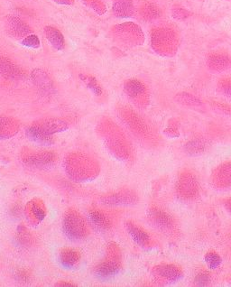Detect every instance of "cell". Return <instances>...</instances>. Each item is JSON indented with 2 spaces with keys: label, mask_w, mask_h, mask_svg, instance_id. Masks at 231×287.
<instances>
[{
  "label": "cell",
  "mask_w": 231,
  "mask_h": 287,
  "mask_svg": "<svg viewBox=\"0 0 231 287\" xmlns=\"http://www.w3.org/2000/svg\"><path fill=\"white\" fill-rule=\"evenodd\" d=\"M120 270V259L113 257L98 265L95 268L96 276L101 279H109L114 277Z\"/></svg>",
  "instance_id": "cell-10"
},
{
  "label": "cell",
  "mask_w": 231,
  "mask_h": 287,
  "mask_svg": "<svg viewBox=\"0 0 231 287\" xmlns=\"http://www.w3.org/2000/svg\"><path fill=\"white\" fill-rule=\"evenodd\" d=\"M56 287H76V285H74V284H71V283L63 282V281H62V282H60V283H59V284H57V285H56Z\"/></svg>",
  "instance_id": "cell-31"
},
{
  "label": "cell",
  "mask_w": 231,
  "mask_h": 287,
  "mask_svg": "<svg viewBox=\"0 0 231 287\" xmlns=\"http://www.w3.org/2000/svg\"><path fill=\"white\" fill-rule=\"evenodd\" d=\"M32 81L38 90L45 95H51L55 92V85L49 75L41 69L32 71Z\"/></svg>",
  "instance_id": "cell-9"
},
{
  "label": "cell",
  "mask_w": 231,
  "mask_h": 287,
  "mask_svg": "<svg viewBox=\"0 0 231 287\" xmlns=\"http://www.w3.org/2000/svg\"><path fill=\"white\" fill-rule=\"evenodd\" d=\"M148 220L157 230L166 233H173L175 230V222L167 212L158 208H152L148 212Z\"/></svg>",
  "instance_id": "cell-3"
},
{
  "label": "cell",
  "mask_w": 231,
  "mask_h": 287,
  "mask_svg": "<svg viewBox=\"0 0 231 287\" xmlns=\"http://www.w3.org/2000/svg\"><path fill=\"white\" fill-rule=\"evenodd\" d=\"M114 13L117 16L126 17L132 14V3L131 0H116L114 4Z\"/></svg>",
  "instance_id": "cell-22"
},
{
  "label": "cell",
  "mask_w": 231,
  "mask_h": 287,
  "mask_svg": "<svg viewBox=\"0 0 231 287\" xmlns=\"http://www.w3.org/2000/svg\"><path fill=\"white\" fill-rule=\"evenodd\" d=\"M0 76L10 81H22L26 75L19 66L15 64L9 59L0 56Z\"/></svg>",
  "instance_id": "cell-7"
},
{
  "label": "cell",
  "mask_w": 231,
  "mask_h": 287,
  "mask_svg": "<svg viewBox=\"0 0 231 287\" xmlns=\"http://www.w3.org/2000/svg\"><path fill=\"white\" fill-rule=\"evenodd\" d=\"M56 160V156L53 152L43 151L32 153L25 156L24 162L26 165L34 167H47Z\"/></svg>",
  "instance_id": "cell-12"
},
{
  "label": "cell",
  "mask_w": 231,
  "mask_h": 287,
  "mask_svg": "<svg viewBox=\"0 0 231 287\" xmlns=\"http://www.w3.org/2000/svg\"><path fill=\"white\" fill-rule=\"evenodd\" d=\"M205 261L208 267L211 269H215L217 267H220L221 264V257L216 252L211 251L207 253L205 256Z\"/></svg>",
  "instance_id": "cell-25"
},
{
  "label": "cell",
  "mask_w": 231,
  "mask_h": 287,
  "mask_svg": "<svg viewBox=\"0 0 231 287\" xmlns=\"http://www.w3.org/2000/svg\"><path fill=\"white\" fill-rule=\"evenodd\" d=\"M124 89L126 94L132 99L141 100L145 99L146 96V88L144 83L137 80H129L126 81Z\"/></svg>",
  "instance_id": "cell-15"
},
{
  "label": "cell",
  "mask_w": 231,
  "mask_h": 287,
  "mask_svg": "<svg viewBox=\"0 0 231 287\" xmlns=\"http://www.w3.org/2000/svg\"><path fill=\"white\" fill-rule=\"evenodd\" d=\"M212 107L213 109L216 111H219L221 112L222 114H225V115H230L231 114V107L229 106V105H226V104H223V103H219V102H214L212 104Z\"/></svg>",
  "instance_id": "cell-28"
},
{
  "label": "cell",
  "mask_w": 231,
  "mask_h": 287,
  "mask_svg": "<svg viewBox=\"0 0 231 287\" xmlns=\"http://www.w3.org/2000/svg\"><path fill=\"white\" fill-rule=\"evenodd\" d=\"M89 216H90L91 222L95 225L96 227L101 230H110L112 226L111 220L103 212L99 210H92L90 212Z\"/></svg>",
  "instance_id": "cell-20"
},
{
  "label": "cell",
  "mask_w": 231,
  "mask_h": 287,
  "mask_svg": "<svg viewBox=\"0 0 231 287\" xmlns=\"http://www.w3.org/2000/svg\"><path fill=\"white\" fill-rule=\"evenodd\" d=\"M17 126L12 119L0 116V138H6L8 136H13L16 131Z\"/></svg>",
  "instance_id": "cell-21"
},
{
  "label": "cell",
  "mask_w": 231,
  "mask_h": 287,
  "mask_svg": "<svg viewBox=\"0 0 231 287\" xmlns=\"http://www.w3.org/2000/svg\"><path fill=\"white\" fill-rule=\"evenodd\" d=\"M22 45L30 48H39L40 47V40L35 35H29L22 41Z\"/></svg>",
  "instance_id": "cell-27"
},
{
  "label": "cell",
  "mask_w": 231,
  "mask_h": 287,
  "mask_svg": "<svg viewBox=\"0 0 231 287\" xmlns=\"http://www.w3.org/2000/svg\"><path fill=\"white\" fill-rule=\"evenodd\" d=\"M125 226L132 239L136 242V244L144 247H148L150 245V236L146 233L145 230L131 222H126Z\"/></svg>",
  "instance_id": "cell-14"
},
{
  "label": "cell",
  "mask_w": 231,
  "mask_h": 287,
  "mask_svg": "<svg viewBox=\"0 0 231 287\" xmlns=\"http://www.w3.org/2000/svg\"><path fill=\"white\" fill-rule=\"evenodd\" d=\"M80 78H81V81L85 83L87 88L89 90H91L95 95L100 96L102 94V89H101V85L99 84V82L97 81L94 77L85 75V74H80Z\"/></svg>",
  "instance_id": "cell-23"
},
{
  "label": "cell",
  "mask_w": 231,
  "mask_h": 287,
  "mask_svg": "<svg viewBox=\"0 0 231 287\" xmlns=\"http://www.w3.org/2000/svg\"><path fill=\"white\" fill-rule=\"evenodd\" d=\"M174 101L181 106L191 108L194 110H201L204 108V104L200 99L187 92H181L176 94Z\"/></svg>",
  "instance_id": "cell-17"
},
{
  "label": "cell",
  "mask_w": 231,
  "mask_h": 287,
  "mask_svg": "<svg viewBox=\"0 0 231 287\" xmlns=\"http://www.w3.org/2000/svg\"><path fill=\"white\" fill-rule=\"evenodd\" d=\"M156 280L163 283H175L181 279L183 273L180 267L173 264H161L153 269Z\"/></svg>",
  "instance_id": "cell-4"
},
{
  "label": "cell",
  "mask_w": 231,
  "mask_h": 287,
  "mask_svg": "<svg viewBox=\"0 0 231 287\" xmlns=\"http://www.w3.org/2000/svg\"><path fill=\"white\" fill-rule=\"evenodd\" d=\"M205 150V144L201 140H192L185 145V151L190 156L201 155Z\"/></svg>",
  "instance_id": "cell-24"
},
{
  "label": "cell",
  "mask_w": 231,
  "mask_h": 287,
  "mask_svg": "<svg viewBox=\"0 0 231 287\" xmlns=\"http://www.w3.org/2000/svg\"><path fill=\"white\" fill-rule=\"evenodd\" d=\"M5 28L9 36L16 39L25 38L32 33L30 27L26 25V23L14 15L5 17Z\"/></svg>",
  "instance_id": "cell-6"
},
{
  "label": "cell",
  "mask_w": 231,
  "mask_h": 287,
  "mask_svg": "<svg viewBox=\"0 0 231 287\" xmlns=\"http://www.w3.org/2000/svg\"><path fill=\"white\" fill-rule=\"evenodd\" d=\"M207 66L213 72H223L231 68V56L226 53H213L207 58Z\"/></svg>",
  "instance_id": "cell-8"
},
{
  "label": "cell",
  "mask_w": 231,
  "mask_h": 287,
  "mask_svg": "<svg viewBox=\"0 0 231 287\" xmlns=\"http://www.w3.org/2000/svg\"><path fill=\"white\" fill-rule=\"evenodd\" d=\"M34 126L39 128L41 131L46 133L49 136L54 134L66 130L68 128V124L65 121L58 119V118H46L37 121L33 124Z\"/></svg>",
  "instance_id": "cell-11"
},
{
  "label": "cell",
  "mask_w": 231,
  "mask_h": 287,
  "mask_svg": "<svg viewBox=\"0 0 231 287\" xmlns=\"http://www.w3.org/2000/svg\"><path fill=\"white\" fill-rule=\"evenodd\" d=\"M63 230L70 239H81L88 233L84 220L75 211H69L66 213L63 220Z\"/></svg>",
  "instance_id": "cell-2"
},
{
  "label": "cell",
  "mask_w": 231,
  "mask_h": 287,
  "mask_svg": "<svg viewBox=\"0 0 231 287\" xmlns=\"http://www.w3.org/2000/svg\"><path fill=\"white\" fill-rule=\"evenodd\" d=\"M102 202L109 205H132L138 202V197L133 191H122L111 196L104 197Z\"/></svg>",
  "instance_id": "cell-13"
},
{
  "label": "cell",
  "mask_w": 231,
  "mask_h": 287,
  "mask_svg": "<svg viewBox=\"0 0 231 287\" xmlns=\"http://www.w3.org/2000/svg\"><path fill=\"white\" fill-rule=\"evenodd\" d=\"M223 205L225 207L227 212H229L231 215V198H229L224 201Z\"/></svg>",
  "instance_id": "cell-30"
},
{
  "label": "cell",
  "mask_w": 231,
  "mask_h": 287,
  "mask_svg": "<svg viewBox=\"0 0 231 287\" xmlns=\"http://www.w3.org/2000/svg\"><path fill=\"white\" fill-rule=\"evenodd\" d=\"M56 3H59V4H63V5H70V4H72L73 0H55Z\"/></svg>",
  "instance_id": "cell-32"
},
{
  "label": "cell",
  "mask_w": 231,
  "mask_h": 287,
  "mask_svg": "<svg viewBox=\"0 0 231 287\" xmlns=\"http://www.w3.org/2000/svg\"><path fill=\"white\" fill-rule=\"evenodd\" d=\"M210 281V277H209V274L206 272H202L201 274H199L197 276L196 279H195V283H196L198 286H207L208 283Z\"/></svg>",
  "instance_id": "cell-29"
},
{
  "label": "cell",
  "mask_w": 231,
  "mask_h": 287,
  "mask_svg": "<svg viewBox=\"0 0 231 287\" xmlns=\"http://www.w3.org/2000/svg\"><path fill=\"white\" fill-rule=\"evenodd\" d=\"M80 258H81L80 253L72 248H63L59 255L60 264L65 268L74 267L76 264L80 261Z\"/></svg>",
  "instance_id": "cell-19"
},
{
  "label": "cell",
  "mask_w": 231,
  "mask_h": 287,
  "mask_svg": "<svg viewBox=\"0 0 231 287\" xmlns=\"http://www.w3.org/2000/svg\"><path fill=\"white\" fill-rule=\"evenodd\" d=\"M26 136L31 141L35 142L36 144L42 145V146H51L55 143L53 136L41 131L39 128H37L34 125H32L30 127L27 128Z\"/></svg>",
  "instance_id": "cell-16"
},
{
  "label": "cell",
  "mask_w": 231,
  "mask_h": 287,
  "mask_svg": "<svg viewBox=\"0 0 231 287\" xmlns=\"http://www.w3.org/2000/svg\"><path fill=\"white\" fill-rule=\"evenodd\" d=\"M218 91L222 95L231 98V77L225 78L219 81L218 83Z\"/></svg>",
  "instance_id": "cell-26"
},
{
  "label": "cell",
  "mask_w": 231,
  "mask_h": 287,
  "mask_svg": "<svg viewBox=\"0 0 231 287\" xmlns=\"http://www.w3.org/2000/svg\"><path fill=\"white\" fill-rule=\"evenodd\" d=\"M211 183L216 189L226 190L231 188V162L217 167L211 174Z\"/></svg>",
  "instance_id": "cell-5"
},
{
  "label": "cell",
  "mask_w": 231,
  "mask_h": 287,
  "mask_svg": "<svg viewBox=\"0 0 231 287\" xmlns=\"http://www.w3.org/2000/svg\"><path fill=\"white\" fill-rule=\"evenodd\" d=\"M177 197L183 202L195 201L200 194V186L194 174L190 172H182L177 179L175 184Z\"/></svg>",
  "instance_id": "cell-1"
},
{
  "label": "cell",
  "mask_w": 231,
  "mask_h": 287,
  "mask_svg": "<svg viewBox=\"0 0 231 287\" xmlns=\"http://www.w3.org/2000/svg\"><path fill=\"white\" fill-rule=\"evenodd\" d=\"M45 34L47 40L49 41L52 46L56 48V50L61 51L64 49L65 41L60 31L53 26H46Z\"/></svg>",
  "instance_id": "cell-18"
}]
</instances>
